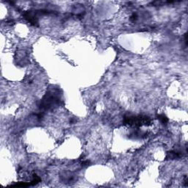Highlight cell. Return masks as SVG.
Instances as JSON below:
<instances>
[{"label":"cell","instance_id":"6da1fadb","mask_svg":"<svg viewBox=\"0 0 188 188\" xmlns=\"http://www.w3.org/2000/svg\"><path fill=\"white\" fill-rule=\"evenodd\" d=\"M125 123L135 126L148 125L151 123V120L146 116L129 115L125 117Z\"/></svg>","mask_w":188,"mask_h":188},{"label":"cell","instance_id":"7a4b0ae2","mask_svg":"<svg viewBox=\"0 0 188 188\" xmlns=\"http://www.w3.org/2000/svg\"><path fill=\"white\" fill-rule=\"evenodd\" d=\"M159 119L162 121V123L163 124H166L167 122H168V118H167L165 115H160Z\"/></svg>","mask_w":188,"mask_h":188}]
</instances>
